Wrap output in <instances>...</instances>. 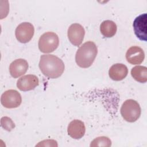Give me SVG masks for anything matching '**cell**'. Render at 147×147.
<instances>
[{"label":"cell","mask_w":147,"mask_h":147,"mask_svg":"<svg viewBox=\"0 0 147 147\" xmlns=\"http://www.w3.org/2000/svg\"><path fill=\"white\" fill-rule=\"evenodd\" d=\"M38 66L44 75L51 79L60 77L65 68L62 60L53 55H41Z\"/></svg>","instance_id":"6da1fadb"},{"label":"cell","mask_w":147,"mask_h":147,"mask_svg":"<svg viewBox=\"0 0 147 147\" xmlns=\"http://www.w3.org/2000/svg\"><path fill=\"white\" fill-rule=\"evenodd\" d=\"M98 48L96 44L91 41L83 44L78 49L75 55L77 65L83 68L90 67L97 55Z\"/></svg>","instance_id":"7a4b0ae2"},{"label":"cell","mask_w":147,"mask_h":147,"mask_svg":"<svg viewBox=\"0 0 147 147\" xmlns=\"http://www.w3.org/2000/svg\"><path fill=\"white\" fill-rule=\"evenodd\" d=\"M141 107L139 103L133 99L125 100L121 108V114L123 118L129 122L136 121L141 115Z\"/></svg>","instance_id":"3957f363"},{"label":"cell","mask_w":147,"mask_h":147,"mask_svg":"<svg viewBox=\"0 0 147 147\" xmlns=\"http://www.w3.org/2000/svg\"><path fill=\"white\" fill-rule=\"evenodd\" d=\"M59 44L58 36L54 32H47L42 34L38 40V48L45 53H51L57 49Z\"/></svg>","instance_id":"277c9868"},{"label":"cell","mask_w":147,"mask_h":147,"mask_svg":"<svg viewBox=\"0 0 147 147\" xmlns=\"http://www.w3.org/2000/svg\"><path fill=\"white\" fill-rule=\"evenodd\" d=\"M1 102L6 108H16L20 106L22 102L21 95L17 90H9L1 95Z\"/></svg>","instance_id":"5b68a950"},{"label":"cell","mask_w":147,"mask_h":147,"mask_svg":"<svg viewBox=\"0 0 147 147\" xmlns=\"http://www.w3.org/2000/svg\"><path fill=\"white\" fill-rule=\"evenodd\" d=\"M34 33L33 25L30 22H22L16 29L15 35L17 40L21 43L28 42L33 37Z\"/></svg>","instance_id":"8992f818"},{"label":"cell","mask_w":147,"mask_h":147,"mask_svg":"<svg viewBox=\"0 0 147 147\" xmlns=\"http://www.w3.org/2000/svg\"><path fill=\"white\" fill-rule=\"evenodd\" d=\"M84 34V29L80 24H73L68 29V38L71 44L76 47H78L82 44Z\"/></svg>","instance_id":"52a82bcc"},{"label":"cell","mask_w":147,"mask_h":147,"mask_svg":"<svg viewBox=\"0 0 147 147\" xmlns=\"http://www.w3.org/2000/svg\"><path fill=\"white\" fill-rule=\"evenodd\" d=\"M147 15L142 14L137 17L133 24L134 33L137 38L142 41H146Z\"/></svg>","instance_id":"ba28073f"},{"label":"cell","mask_w":147,"mask_h":147,"mask_svg":"<svg viewBox=\"0 0 147 147\" xmlns=\"http://www.w3.org/2000/svg\"><path fill=\"white\" fill-rule=\"evenodd\" d=\"M39 84L38 78L34 75H26L20 78L17 82V88L23 91L34 89Z\"/></svg>","instance_id":"9c48e42d"},{"label":"cell","mask_w":147,"mask_h":147,"mask_svg":"<svg viewBox=\"0 0 147 147\" xmlns=\"http://www.w3.org/2000/svg\"><path fill=\"white\" fill-rule=\"evenodd\" d=\"M144 58L145 53L143 49L138 46L131 47L126 53V59L127 62L131 64H140Z\"/></svg>","instance_id":"30bf717a"},{"label":"cell","mask_w":147,"mask_h":147,"mask_svg":"<svg viewBox=\"0 0 147 147\" xmlns=\"http://www.w3.org/2000/svg\"><path fill=\"white\" fill-rule=\"evenodd\" d=\"M28 61L23 59L14 60L9 66V72L12 77L17 78L26 73L28 69Z\"/></svg>","instance_id":"8fae6325"},{"label":"cell","mask_w":147,"mask_h":147,"mask_svg":"<svg viewBox=\"0 0 147 147\" xmlns=\"http://www.w3.org/2000/svg\"><path fill=\"white\" fill-rule=\"evenodd\" d=\"M68 135L74 139H80L85 134L86 127L84 122L80 120L74 119L68 125L67 128Z\"/></svg>","instance_id":"7c38bea8"},{"label":"cell","mask_w":147,"mask_h":147,"mask_svg":"<svg viewBox=\"0 0 147 147\" xmlns=\"http://www.w3.org/2000/svg\"><path fill=\"white\" fill-rule=\"evenodd\" d=\"M128 73L127 67L121 63L113 64L109 69L110 78L115 81H120L126 78Z\"/></svg>","instance_id":"4fadbf2b"},{"label":"cell","mask_w":147,"mask_h":147,"mask_svg":"<svg viewBox=\"0 0 147 147\" xmlns=\"http://www.w3.org/2000/svg\"><path fill=\"white\" fill-rule=\"evenodd\" d=\"M117 25L111 20L104 21L100 25V31L102 34L107 38L114 36L117 32Z\"/></svg>","instance_id":"5bb4252c"},{"label":"cell","mask_w":147,"mask_h":147,"mask_svg":"<svg viewBox=\"0 0 147 147\" xmlns=\"http://www.w3.org/2000/svg\"><path fill=\"white\" fill-rule=\"evenodd\" d=\"M131 75L136 81L145 83L147 81V68L141 65L136 66L131 69Z\"/></svg>","instance_id":"9a60e30c"},{"label":"cell","mask_w":147,"mask_h":147,"mask_svg":"<svg viewBox=\"0 0 147 147\" xmlns=\"http://www.w3.org/2000/svg\"><path fill=\"white\" fill-rule=\"evenodd\" d=\"M111 145V141L110 139L106 136L98 137L95 138L91 142L90 146H104V147H109Z\"/></svg>","instance_id":"2e32d148"},{"label":"cell","mask_w":147,"mask_h":147,"mask_svg":"<svg viewBox=\"0 0 147 147\" xmlns=\"http://www.w3.org/2000/svg\"><path fill=\"white\" fill-rule=\"evenodd\" d=\"M1 126L7 131H11L15 127V124L8 117H3L1 119Z\"/></svg>","instance_id":"e0dca14e"},{"label":"cell","mask_w":147,"mask_h":147,"mask_svg":"<svg viewBox=\"0 0 147 147\" xmlns=\"http://www.w3.org/2000/svg\"><path fill=\"white\" fill-rule=\"evenodd\" d=\"M57 146V142L55 140H46L42 141L40 142L37 145H36V146Z\"/></svg>","instance_id":"ac0fdd59"}]
</instances>
